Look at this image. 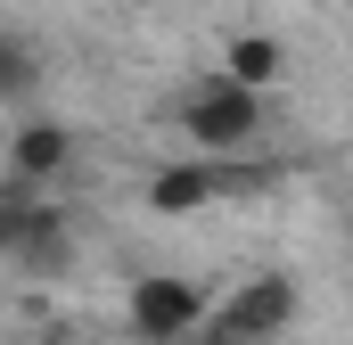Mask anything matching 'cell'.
<instances>
[{"label":"cell","mask_w":353,"mask_h":345,"mask_svg":"<svg viewBox=\"0 0 353 345\" xmlns=\"http://www.w3.org/2000/svg\"><path fill=\"white\" fill-rule=\"evenodd\" d=\"M263 115H271V90H247L239 75H197V83L173 99V124L197 157H247L263 140Z\"/></svg>","instance_id":"obj_1"},{"label":"cell","mask_w":353,"mask_h":345,"mask_svg":"<svg viewBox=\"0 0 353 345\" xmlns=\"http://www.w3.org/2000/svg\"><path fill=\"white\" fill-rule=\"evenodd\" d=\"M296 279L288 271H247V279H230L222 296H214V313H205V329L189 345H279L288 337V321H296Z\"/></svg>","instance_id":"obj_2"},{"label":"cell","mask_w":353,"mask_h":345,"mask_svg":"<svg viewBox=\"0 0 353 345\" xmlns=\"http://www.w3.org/2000/svg\"><path fill=\"white\" fill-rule=\"evenodd\" d=\"M205 313H214V296L197 279H181V271H140L123 288V321H132L140 345H189L205 329Z\"/></svg>","instance_id":"obj_3"},{"label":"cell","mask_w":353,"mask_h":345,"mask_svg":"<svg viewBox=\"0 0 353 345\" xmlns=\"http://www.w3.org/2000/svg\"><path fill=\"white\" fill-rule=\"evenodd\" d=\"M247 181H271V172H247V165H230V157H173V165H157L140 181V206L157 222H189V214H205L214 197H230Z\"/></svg>","instance_id":"obj_4"},{"label":"cell","mask_w":353,"mask_h":345,"mask_svg":"<svg viewBox=\"0 0 353 345\" xmlns=\"http://www.w3.org/2000/svg\"><path fill=\"white\" fill-rule=\"evenodd\" d=\"M83 157V140L58 124V115H41V107H25V115H8V148H0V181H17V189H50L58 172H74Z\"/></svg>","instance_id":"obj_5"},{"label":"cell","mask_w":353,"mask_h":345,"mask_svg":"<svg viewBox=\"0 0 353 345\" xmlns=\"http://www.w3.org/2000/svg\"><path fill=\"white\" fill-rule=\"evenodd\" d=\"M222 75H239L247 90H279V75H288V41L263 33V25L230 33V41H222Z\"/></svg>","instance_id":"obj_6"},{"label":"cell","mask_w":353,"mask_h":345,"mask_svg":"<svg viewBox=\"0 0 353 345\" xmlns=\"http://www.w3.org/2000/svg\"><path fill=\"white\" fill-rule=\"evenodd\" d=\"M33 90H41V58H33V41L17 33V41H0V107H8V115H25V107H33Z\"/></svg>","instance_id":"obj_7"}]
</instances>
